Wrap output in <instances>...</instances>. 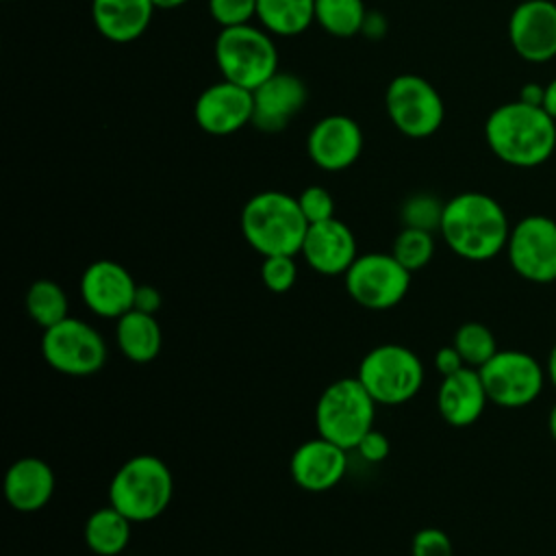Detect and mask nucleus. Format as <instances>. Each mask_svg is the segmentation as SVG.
Masks as SVG:
<instances>
[{
	"label": "nucleus",
	"instance_id": "1",
	"mask_svg": "<svg viewBox=\"0 0 556 556\" xmlns=\"http://www.w3.org/2000/svg\"><path fill=\"white\" fill-rule=\"evenodd\" d=\"M489 150L506 165L539 167L556 150V119L534 104L521 100L495 106L484 122Z\"/></svg>",
	"mask_w": 556,
	"mask_h": 556
},
{
	"label": "nucleus",
	"instance_id": "2",
	"mask_svg": "<svg viewBox=\"0 0 556 556\" xmlns=\"http://www.w3.org/2000/svg\"><path fill=\"white\" fill-rule=\"evenodd\" d=\"M439 232L456 256L480 263L506 250L510 224L495 198L463 191L445 202Z\"/></svg>",
	"mask_w": 556,
	"mask_h": 556
},
{
	"label": "nucleus",
	"instance_id": "3",
	"mask_svg": "<svg viewBox=\"0 0 556 556\" xmlns=\"http://www.w3.org/2000/svg\"><path fill=\"white\" fill-rule=\"evenodd\" d=\"M308 222L300 211L298 198L285 191H261L241 208L243 239L261 256L289 254L302 250Z\"/></svg>",
	"mask_w": 556,
	"mask_h": 556
},
{
	"label": "nucleus",
	"instance_id": "4",
	"mask_svg": "<svg viewBox=\"0 0 556 556\" xmlns=\"http://www.w3.org/2000/svg\"><path fill=\"white\" fill-rule=\"evenodd\" d=\"M174 495V478L154 454L128 458L111 478L109 504L132 523H146L165 513Z\"/></svg>",
	"mask_w": 556,
	"mask_h": 556
},
{
	"label": "nucleus",
	"instance_id": "5",
	"mask_svg": "<svg viewBox=\"0 0 556 556\" xmlns=\"http://www.w3.org/2000/svg\"><path fill=\"white\" fill-rule=\"evenodd\" d=\"M376 404L378 402L356 376L330 382L315 406L319 437L343 450H356L361 439L374 428Z\"/></svg>",
	"mask_w": 556,
	"mask_h": 556
},
{
	"label": "nucleus",
	"instance_id": "6",
	"mask_svg": "<svg viewBox=\"0 0 556 556\" xmlns=\"http://www.w3.org/2000/svg\"><path fill=\"white\" fill-rule=\"evenodd\" d=\"M215 61L224 80L250 91L278 72V52L271 35L252 24L222 28L215 39Z\"/></svg>",
	"mask_w": 556,
	"mask_h": 556
},
{
	"label": "nucleus",
	"instance_id": "7",
	"mask_svg": "<svg viewBox=\"0 0 556 556\" xmlns=\"http://www.w3.org/2000/svg\"><path fill=\"white\" fill-rule=\"evenodd\" d=\"M356 378L378 404L395 406L419 393L424 384V365L406 345L384 343L363 356Z\"/></svg>",
	"mask_w": 556,
	"mask_h": 556
},
{
	"label": "nucleus",
	"instance_id": "8",
	"mask_svg": "<svg viewBox=\"0 0 556 556\" xmlns=\"http://www.w3.org/2000/svg\"><path fill=\"white\" fill-rule=\"evenodd\" d=\"M384 109L391 124L410 139L434 135L445 117L441 93L417 74L395 76L384 91Z\"/></svg>",
	"mask_w": 556,
	"mask_h": 556
},
{
	"label": "nucleus",
	"instance_id": "9",
	"mask_svg": "<svg viewBox=\"0 0 556 556\" xmlns=\"http://www.w3.org/2000/svg\"><path fill=\"white\" fill-rule=\"evenodd\" d=\"M106 343L102 334L78 317H65L43 330L41 356L65 376H91L106 363Z\"/></svg>",
	"mask_w": 556,
	"mask_h": 556
},
{
	"label": "nucleus",
	"instance_id": "10",
	"mask_svg": "<svg viewBox=\"0 0 556 556\" xmlns=\"http://www.w3.org/2000/svg\"><path fill=\"white\" fill-rule=\"evenodd\" d=\"M343 278L350 298L369 311L397 306L410 287V271L391 252H367L356 256Z\"/></svg>",
	"mask_w": 556,
	"mask_h": 556
},
{
	"label": "nucleus",
	"instance_id": "11",
	"mask_svg": "<svg viewBox=\"0 0 556 556\" xmlns=\"http://www.w3.org/2000/svg\"><path fill=\"white\" fill-rule=\"evenodd\" d=\"M478 371L489 402L504 408H519L534 402L545 380L539 361L519 350H497Z\"/></svg>",
	"mask_w": 556,
	"mask_h": 556
},
{
	"label": "nucleus",
	"instance_id": "12",
	"mask_svg": "<svg viewBox=\"0 0 556 556\" xmlns=\"http://www.w3.org/2000/svg\"><path fill=\"white\" fill-rule=\"evenodd\" d=\"M506 254L521 278L532 282L556 280V222L545 215L519 219L510 228Z\"/></svg>",
	"mask_w": 556,
	"mask_h": 556
},
{
	"label": "nucleus",
	"instance_id": "13",
	"mask_svg": "<svg viewBox=\"0 0 556 556\" xmlns=\"http://www.w3.org/2000/svg\"><path fill=\"white\" fill-rule=\"evenodd\" d=\"M508 41L528 63L556 59V2L521 0L508 17Z\"/></svg>",
	"mask_w": 556,
	"mask_h": 556
},
{
	"label": "nucleus",
	"instance_id": "14",
	"mask_svg": "<svg viewBox=\"0 0 556 556\" xmlns=\"http://www.w3.org/2000/svg\"><path fill=\"white\" fill-rule=\"evenodd\" d=\"M80 298L98 317L119 319L135 306L137 282L117 261H96L80 276Z\"/></svg>",
	"mask_w": 556,
	"mask_h": 556
},
{
	"label": "nucleus",
	"instance_id": "15",
	"mask_svg": "<svg viewBox=\"0 0 556 556\" xmlns=\"http://www.w3.org/2000/svg\"><path fill=\"white\" fill-rule=\"evenodd\" d=\"M306 152L308 159L326 172L348 169L363 152V130L358 122L348 115H326L311 128Z\"/></svg>",
	"mask_w": 556,
	"mask_h": 556
},
{
	"label": "nucleus",
	"instance_id": "16",
	"mask_svg": "<svg viewBox=\"0 0 556 556\" xmlns=\"http://www.w3.org/2000/svg\"><path fill=\"white\" fill-rule=\"evenodd\" d=\"M193 117L208 135H232L252 124V91L222 78L198 96Z\"/></svg>",
	"mask_w": 556,
	"mask_h": 556
},
{
	"label": "nucleus",
	"instance_id": "17",
	"mask_svg": "<svg viewBox=\"0 0 556 556\" xmlns=\"http://www.w3.org/2000/svg\"><path fill=\"white\" fill-rule=\"evenodd\" d=\"M306 85L289 72H276L252 89V126L263 132H278L306 104Z\"/></svg>",
	"mask_w": 556,
	"mask_h": 556
},
{
	"label": "nucleus",
	"instance_id": "18",
	"mask_svg": "<svg viewBox=\"0 0 556 556\" xmlns=\"http://www.w3.org/2000/svg\"><path fill=\"white\" fill-rule=\"evenodd\" d=\"M348 471V450L315 437L295 447L289 460L293 482L311 493H321L337 486Z\"/></svg>",
	"mask_w": 556,
	"mask_h": 556
},
{
	"label": "nucleus",
	"instance_id": "19",
	"mask_svg": "<svg viewBox=\"0 0 556 556\" xmlns=\"http://www.w3.org/2000/svg\"><path fill=\"white\" fill-rule=\"evenodd\" d=\"M300 254L306 265L321 276L345 274L358 256L354 232L337 217L308 224Z\"/></svg>",
	"mask_w": 556,
	"mask_h": 556
},
{
	"label": "nucleus",
	"instance_id": "20",
	"mask_svg": "<svg viewBox=\"0 0 556 556\" xmlns=\"http://www.w3.org/2000/svg\"><path fill=\"white\" fill-rule=\"evenodd\" d=\"M489 395L484 391L480 371L473 367H463L460 371L445 376L437 391V408L441 417L454 426H471L484 410Z\"/></svg>",
	"mask_w": 556,
	"mask_h": 556
},
{
	"label": "nucleus",
	"instance_id": "21",
	"mask_svg": "<svg viewBox=\"0 0 556 556\" xmlns=\"http://www.w3.org/2000/svg\"><path fill=\"white\" fill-rule=\"evenodd\" d=\"M54 484V471L46 460L24 456L7 469L4 497L20 513H35L50 502Z\"/></svg>",
	"mask_w": 556,
	"mask_h": 556
},
{
	"label": "nucleus",
	"instance_id": "22",
	"mask_svg": "<svg viewBox=\"0 0 556 556\" xmlns=\"http://www.w3.org/2000/svg\"><path fill=\"white\" fill-rule=\"evenodd\" d=\"M152 0H91V15L98 33L113 43H130L150 26Z\"/></svg>",
	"mask_w": 556,
	"mask_h": 556
},
{
	"label": "nucleus",
	"instance_id": "23",
	"mask_svg": "<svg viewBox=\"0 0 556 556\" xmlns=\"http://www.w3.org/2000/svg\"><path fill=\"white\" fill-rule=\"evenodd\" d=\"M115 341L128 361L143 365L159 356L163 332L154 315L132 308L117 319Z\"/></svg>",
	"mask_w": 556,
	"mask_h": 556
},
{
	"label": "nucleus",
	"instance_id": "24",
	"mask_svg": "<svg viewBox=\"0 0 556 556\" xmlns=\"http://www.w3.org/2000/svg\"><path fill=\"white\" fill-rule=\"evenodd\" d=\"M130 523L115 506H102L85 521V543L98 556H117L128 547Z\"/></svg>",
	"mask_w": 556,
	"mask_h": 556
},
{
	"label": "nucleus",
	"instance_id": "25",
	"mask_svg": "<svg viewBox=\"0 0 556 556\" xmlns=\"http://www.w3.org/2000/svg\"><path fill=\"white\" fill-rule=\"evenodd\" d=\"M256 17L269 35L293 37L315 20V0H256Z\"/></svg>",
	"mask_w": 556,
	"mask_h": 556
},
{
	"label": "nucleus",
	"instance_id": "26",
	"mask_svg": "<svg viewBox=\"0 0 556 556\" xmlns=\"http://www.w3.org/2000/svg\"><path fill=\"white\" fill-rule=\"evenodd\" d=\"M26 313L28 317L46 328L56 326L59 321H63L65 317H70V302H67V293L63 291V287L54 280L41 278L35 280L28 291H26Z\"/></svg>",
	"mask_w": 556,
	"mask_h": 556
},
{
	"label": "nucleus",
	"instance_id": "27",
	"mask_svg": "<svg viewBox=\"0 0 556 556\" xmlns=\"http://www.w3.org/2000/svg\"><path fill=\"white\" fill-rule=\"evenodd\" d=\"M367 13L363 0H315V22L334 37L361 33Z\"/></svg>",
	"mask_w": 556,
	"mask_h": 556
},
{
	"label": "nucleus",
	"instance_id": "28",
	"mask_svg": "<svg viewBox=\"0 0 556 556\" xmlns=\"http://www.w3.org/2000/svg\"><path fill=\"white\" fill-rule=\"evenodd\" d=\"M452 345L458 350L465 365L473 367V369H480L497 352L493 332L480 321H467V324L458 326V330L454 332Z\"/></svg>",
	"mask_w": 556,
	"mask_h": 556
},
{
	"label": "nucleus",
	"instance_id": "29",
	"mask_svg": "<svg viewBox=\"0 0 556 556\" xmlns=\"http://www.w3.org/2000/svg\"><path fill=\"white\" fill-rule=\"evenodd\" d=\"M391 254L413 274L424 269L434 256V237L428 230L419 228H402L393 239Z\"/></svg>",
	"mask_w": 556,
	"mask_h": 556
},
{
	"label": "nucleus",
	"instance_id": "30",
	"mask_svg": "<svg viewBox=\"0 0 556 556\" xmlns=\"http://www.w3.org/2000/svg\"><path fill=\"white\" fill-rule=\"evenodd\" d=\"M443 206H445V202H441L437 195L415 193L402 204L400 217L406 228H419V230L434 232L441 226Z\"/></svg>",
	"mask_w": 556,
	"mask_h": 556
},
{
	"label": "nucleus",
	"instance_id": "31",
	"mask_svg": "<svg viewBox=\"0 0 556 556\" xmlns=\"http://www.w3.org/2000/svg\"><path fill=\"white\" fill-rule=\"evenodd\" d=\"M261 278H263V285L271 293H287L295 285L298 265H295L293 256H289V254L263 256Z\"/></svg>",
	"mask_w": 556,
	"mask_h": 556
},
{
	"label": "nucleus",
	"instance_id": "32",
	"mask_svg": "<svg viewBox=\"0 0 556 556\" xmlns=\"http://www.w3.org/2000/svg\"><path fill=\"white\" fill-rule=\"evenodd\" d=\"M208 13L222 28L250 24L256 17V0H208Z\"/></svg>",
	"mask_w": 556,
	"mask_h": 556
},
{
	"label": "nucleus",
	"instance_id": "33",
	"mask_svg": "<svg viewBox=\"0 0 556 556\" xmlns=\"http://www.w3.org/2000/svg\"><path fill=\"white\" fill-rule=\"evenodd\" d=\"M298 204L308 224H317L334 217V200L326 187L311 185L302 189V193L298 195Z\"/></svg>",
	"mask_w": 556,
	"mask_h": 556
},
{
	"label": "nucleus",
	"instance_id": "34",
	"mask_svg": "<svg viewBox=\"0 0 556 556\" xmlns=\"http://www.w3.org/2000/svg\"><path fill=\"white\" fill-rule=\"evenodd\" d=\"M410 556H454L452 539L439 528H421L413 536Z\"/></svg>",
	"mask_w": 556,
	"mask_h": 556
},
{
	"label": "nucleus",
	"instance_id": "35",
	"mask_svg": "<svg viewBox=\"0 0 556 556\" xmlns=\"http://www.w3.org/2000/svg\"><path fill=\"white\" fill-rule=\"evenodd\" d=\"M356 452L369 463H382L389 456V439L371 428L356 445Z\"/></svg>",
	"mask_w": 556,
	"mask_h": 556
},
{
	"label": "nucleus",
	"instance_id": "36",
	"mask_svg": "<svg viewBox=\"0 0 556 556\" xmlns=\"http://www.w3.org/2000/svg\"><path fill=\"white\" fill-rule=\"evenodd\" d=\"M434 367H437V371L441 374V378H445V376H452V374L460 371V369L467 367V365H465L463 356L458 354V350H456L454 345H445V348H439V350H437V354H434Z\"/></svg>",
	"mask_w": 556,
	"mask_h": 556
},
{
	"label": "nucleus",
	"instance_id": "37",
	"mask_svg": "<svg viewBox=\"0 0 556 556\" xmlns=\"http://www.w3.org/2000/svg\"><path fill=\"white\" fill-rule=\"evenodd\" d=\"M161 293L152 287V285H137V291H135V306L137 311L141 313H150L154 315L159 308H161Z\"/></svg>",
	"mask_w": 556,
	"mask_h": 556
},
{
	"label": "nucleus",
	"instance_id": "38",
	"mask_svg": "<svg viewBox=\"0 0 556 556\" xmlns=\"http://www.w3.org/2000/svg\"><path fill=\"white\" fill-rule=\"evenodd\" d=\"M521 102L526 104H534V106H543V100H545V85L541 83H526L519 91V98Z\"/></svg>",
	"mask_w": 556,
	"mask_h": 556
},
{
	"label": "nucleus",
	"instance_id": "39",
	"mask_svg": "<svg viewBox=\"0 0 556 556\" xmlns=\"http://www.w3.org/2000/svg\"><path fill=\"white\" fill-rule=\"evenodd\" d=\"M361 33H365L367 37H374V39L382 37V35H384V20H382V15H378V13H367Z\"/></svg>",
	"mask_w": 556,
	"mask_h": 556
},
{
	"label": "nucleus",
	"instance_id": "40",
	"mask_svg": "<svg viewBox=\"0 0 556 556\" xmlns=\"http://www.w3.org/2000/svg\"><path fill=\"white\" fill-rule=\"evenodd\" d=\"M543 109L556 119V76L545 83V100H543Z\"/></svg>",
	"mask_w": 556,
	"mask_h": 556
},
{
	"label": "nucleus",
	"instance_id": "41",
	"mask_svg": "<svg viewBox=\"0 0 556 556\" xmlns=\"http://www.w3.org/2000/svg\"><path fill=\"white\" fill-rule=\"evenodd\" d=\"M547 376H549L552 384L556 387V343H554V348L549 352V358H547Z\"/></svg>",
	"mask_w": 556,
	"mask_h": 556
},
{
	"label": "nucleus",
	"instance_id": "42",
	"mask_svg": "<svg viewBox=\"0 0 556 556\" xmlns=\"http://www.w3.org/2000/svg\"><path fill=\"white\" fill-rule=\"evenodd\" d=\"M156 9H178L182 7L187 0H152Z\"/></svg>",
	"mask_w": 556,
	"mask_h": 556
},
{
	"label": "nucleus",
	"instance_id": "43",
	"mask_svg": "<svg viewBox=\"0 0 556 556\" xmlns=\"http://www.w3.org/2000/svg\"><path fill=\"white\" fill-rule=\"evenodd\" d=\"M547 426H549V432H552V437L556 439V404H554V408L549 410V417H547Z\"/></svg>",
	"mask_w": 556,
	"mask_h": 556
}]
</instances>
